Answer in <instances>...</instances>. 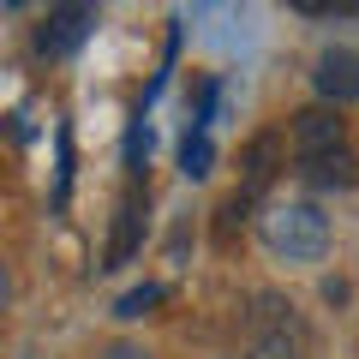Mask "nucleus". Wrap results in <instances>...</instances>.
I'll return each mask as SVG.
<instances>
[{
    "label": "nucleus",
    "instance_id": "obj_5",
    "mask_svg": "<svg viewBox=\"0 0 359 359\" xmlns=\"http://www.w3.org/2000/svg\"><path fill=\"white\" fill-rule=\"evenodd\" d=\"M287 150H294V144H287V132H282V126H264L257 138H245V150H240V180H245V186H240V192H245V198H257L269 180L287 168Z\"/></svg>",
    "mask_w": 359,
    "mask_h": 359
},
{
    "label": "nucleus",
    "instance_id": "obj_11",
    "mask_svg": "<svg viewBox=\"0 0 359 359\" xmlns=\"http://www.w3.org/2000/svg\"><path fill=\"white\" fill-rule=\"evenodd\" d=\"M102 359H150V353H144V347H132V341H114Z\"/></svg>",
    "mask_w": 359,
    "mask_h": 359
},
{
    "label": "nucleus",
    "instance_id": "obj_8",
    "mask_svg": "<svg viewBox=\"0 0 359 359\" xmlns=\"http://www.w3.org/2000/svg\"><path fill=\"white\" fill-rule=\"evenodd\" d=\"M299 180H311V186H353L359 180V156L353 150H335V156H318V162H294Z\"/></svg>",
    "mask_w": 359,
    "mask_h": 359
},
{
    "label": "nucleus",
    "instance_id": "obj_10",
    "mask_svg": "<svg viewBox=\"0 0 359 359\" xmlns=\"http://www.w3.org/2000/svg\"><path fill=\"white\" fill-rule=\"evenodd\" d=\"M162 294H168V287L162 282H138V287H126V294H120L114 299V318H144V311H150V306H162Z\"/></svg>",
    "mask_w": 359,
    "mask_h": 359
},
{
    "label": "nucleus",
    "instance_id": "obj_9",
    "mask_svg": "<svg viewBox=\"0 0 359 359\" xmlns=\"http://www.w3.org/2000/svg\"><path fill=\"white\" fill-rule=\"evenodd\" d=\"M210 162H216V150H210L204 126H192V132H186V144H180V174H186V180H204Z\"/></svg>",
    "mask_w": 359,
    "mask_h": 359
},
{
    "label": "nucleus",
    "instance_id": "obj_2",
    "mask_svg": "<svg viewBox=\"0 0 359 359\" xmlns=\"http://www.w3.org/2000/svg\"><path fill=\"white\" fill-rule=\"evenodd\" d=\"M102 25V13L96 6H84V0H66V6H48L36 25V54L42 60H66L72 48H84L90 30Z\"/></svg>",
    "mask_w": 359,
    "mask_h": 359
},
{
    "label": "nucleus",
    "instance_id": "obj_3",
    "mask_svg": "<svg viewBox=\"0 0 359 359\" xmlns=\"http://www.w3.org/2000/svg\"><path fill=\"white\" fill-rule=\"evenodd\" d=\"M287 144H294V162H318V156L347 150V120H341V108H323V102L299 108V114L287 120Z\"/></svg>",
    "mask_w": 359,
    "mask_h": 359
},
{
    "label": "nucleus",
    "instance_id": "obj_1",
    "mask_svg": "<svg viewBox=\"0 0 359 359\" xmlns=\"http://www.w3.org/2000/svg\"><path fill=\"white\" fill-rule=\"evenodd\" d=\"M257 240L276 264H323L330 257V216L306 198H282V204H264L257 216Z\"/></svg>",
    "mask_w": 359,
    "mask_h": 359
},
{
    "label": "nucleus",
    "instance_id": "obj_4",
    "mask_svg": "<svg viewBox=\"0 0 359 359\" xmlns=\"http://www.w3.org/2000/svg\"><path fill=\"white\" fill-rule=\"evenodd\" d=\"M311 90L323 108H353L359 102V48H323L311 60Z\"/></svg>",
    "mask_w": 359,
    "mask_h": 359
},
{
    "label": "nucleus",
    "instance_id": "obj_6",
    "mask_svg": "<svg viewBox=\"0 0 359 359\" xmlns=\"http://www.w3.org/2000/svg\"><path fill=\"white\" fill-rule=\"evenodd\" d=\"M245 359H306V335H299V323H264V330H252Z\"/></svg>",
    "mask_w": 359,
    "mask_h": 359
},
{
    "label": "nucleus",
    "instance_id": "obj_7",
    "mask_svg": "<svg viewBox=\"0 0 359 359\" xmlns=\"http://www.w3.org/2000/svg\"><path fill=\"white\" fill-rule=\"evenodd\" d=\"M138 228H144V204H138V192H126V198H120L114 240H108V264H102V269H120V264H132V252H138Z\"/></svg>",
    "mask_w": 359,
    "mask_h": 359
}]
</instances>
